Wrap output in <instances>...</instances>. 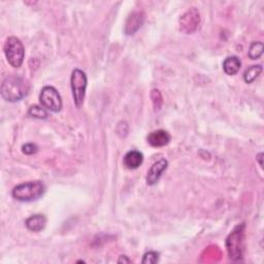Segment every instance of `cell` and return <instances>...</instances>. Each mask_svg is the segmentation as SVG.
Wrapping results in <instances>:
<instances>
[{"instance_id": "5b68a950", "label": "cell", "mask_w": 264, "mask_h": 264, "mask_svg": "<svg viewBox=\"0 0 264 264\" xmlns=\"http://www.w3.org/2000/svg\"><path fill=\"white\" fill-rule=\"evenodd\" d=\"M88 79L86 73L78 68L73 69L70 76V86L74 105L77 109L83 106L86 95Z\"/></svg>"}, {"instance_id": "d6986e66", "label": "cell", "mask_w": 264, "mask_h": 264, "mask_svg": "<svg viewBox=\"0 0 264 264\" xmlns=\"http://www.w3.org/2000/svg\"><path fill=\"white\" fill-rule=\"evenodd\" d=\"M118 262H119V263H123V262L130 263V262H131V260L127 259V258H126V256H121V257H120V259L118 260Z\"/></svg>"}, {"instance_id": "4fadbf2b", "label": "cell", "mask_w": 264, "mask_h": 264, "mask_svg": "<svg viewBox=\"0 0 264 264\" xmlns=\"http://www.w3.org/2000/svg\"><path fill=\"white\" fill-rule=\"evenodd\" d=\"M240 66L241 62L239 58L236 56H229L223 62V70L228 75L236 74L239 71Z\"/></svg>"}, {"instance_id": "277c9868", "label": "cell", "mask_w": 264, "mask_h": 264, "mask_svg": "<svg viewBox=\"0 0 264 264\" xmlns=\"http://www.w3.org/2000/svg\"><path fill=\"white\" fill-rule=\"evenodd\" d=\"M4 51L8 62L13 67L18 68L22 65L25 57V49L22 42L18 37L10 36L6 40Z\"/></svg>"}, {"instance_id": "e0dca14e", "label": "cell", "mask_w": 264, "mask_h": 264, "mask_svg": "<svg viewBox=\"0 0 264 264\" xmlns=\"http://www.w3.org/2000/svg\"><path fill=\"white\" fill-rule=\"evenodd\" d=\"M158 260H159V253L154 252V251H150L144 255L143 263L144 264H154V263L158 262Z\"/></svg>"}, {"instance_id": "7a4b0ae2", "label": "cell", "mask_w": 264, "mask_h": 264, "mask_svg": "<svg viewBox=\"0 0 264 264\" xmlns=\"http://www.w3.org/2000/svg\"><path fill=\"white\" fill-rule=\"evenodd\" d=\"M226 248L229 259L233 262L242 261L245 252V224L236 226L226 239Z\"/></svg>"}, {"instance_id": "3957f363", "label": "cell", "mask_w": 264, "mask_h": 264, "mask_svg": "<svg viewBox=\"0 0 264 264\" xmlns=\"http://www.w3.org/2000/svg\"><path fill=\"white\" fill-rule=\"evenodd\" d=\"M45 193V185L40 181H31L23 183L13 189L12 195L15 199L23 202L37 200Z\"/></svg>"}, {"instance_id": "8fae6325", "label": "cell", "mask_w": 264, "mask_h": 264, "mask_svg": "<svg viewBox=\"0 0 264 264\" xmlns=\"http://www.w3.org/2000/svg\"><path fill=\"white\" fill-rule=\"evenodd\" d=\"M46 224H47L46 217L40 214H36V215L29 217L25 222V225L27 229L33 232L42 231L46 227Z\"/></svg>"}, {"instance_id": "7c38bea8", "label": "cell", "mask_w": 264, "mask_h": 264, "mask_svg": "<svg viewBox=\"0 0 264 264\" xmlns=\"http://www.w3.org/2000/svg\"><path fill=\"white\" fill-rule=\"evenodd\" d=\"M144 161V155L139 151L132 150L129 151L124 157V165L129 169L138 168Z\"/></svg>"}, {"instance_id": "8992f818", "label": "cell", "mask_w": 264, "mask_h": 264, "mask_svg": "<svg viewBox=\"0 0 264 264\" xmlns=\"http://www.w3.org/2000/svg\"><path fill=\"white\" fill-rule=\"evenodd\" d=\"M39 101L42 106L54 113H58L62 109V98L59 92L52 86H46L43 88L39 95Z\"/></svg>"}, {"instance_id": "30bf717a", "label": "cell", "mask_w": 264, "mask_h": 264, "mask_svg": "<svg viewBox=\"0 0 264 264\" xmlns=\"http://www.w3.org/2000/svg\"><path fill=\"white\" fill-rule=\"evenodd\" d=\"M170 139V134L163 129L155 130L148 135V143L154 148H161L168 145Z\"/></svg>"}, {"instance_id": "9a60e30c", "label": "cell", "mask_w": 264, "mask_h": 264, "mask_svg": "<svg viewBox=\"0 0 264 264\" xmlns=\"http://www.w3.org/2000/svg\"><path fill=\"white\" fill-rule=\"evenodd\" d=\"M263 54V44L261 42H254L249 49V57L253 60L259 59Z\"/></svg>"}, {"instance_id": "9c48e42d", "label": "cell", "mask_w": 264, "mask_h": 264, "mask_svg": "<svg viewBox=\"0 0 264 264\" xmlns=\"http://www.w3.org/2000/svg\"><path fill=\"white\" fill-rule=\"evenodd\" d=\"M145 22V14L141 11L133 12L129 15L125 23V33L127 35L134 34Z\"/></svg>"}, {"instance_id": "ac0fdd59", "label": "cell", "mask_w": 264, "mask_h": 264, "mask_svg": "<svg viewBox=\"0 0 264 264\" xmlns=\"http://www.w3.org/2000/svg\"><path fill=\"white\" fill-rule=\"evenodd\" d=\"M22 151L26 155H33V154H35L38 151V148H37V146L35 144L29 143V144H26V145H24L22 147Z\"/></svg>"}, {"instance_id": "52a82bcc", "label": "cell", "mask_w": 264, "mask_h": 264, "mask_svg": "<svg viewBox=\"0 0 264 264\" xmlns=\"http://www.w3.org/2000/svg\"><path fill=\"white\" fill-rule=\"evenodd\" d=\"M180 29L186 34L194 32L200 23V15L196 8L189 9L184 15L180 18Z\"/></svg>"}, {"instance_id": "ffe728a7", "label": "cell", "mask_w": 264, "mask_h": 264, "mask_svg": "<svg viewBox=\"0 0 264 264\" xmlns=\"http://www.w3.org/2000/svg\"><path fill=\"white\" fill-rule=\"evenodd\" d=\"M262 156H263V154L260 153V154L256 157V158L259 160V165H260V166H262V160H261V159H262Z\"/></svg>"}, {"instance_id": "2e32d148", "label": "cell", "mask_w": 264, "mask_h": 264, "mask_svg": "<svg viewBox=\"0 0 264 264\" xmlns=\"http://www.w3.org/2000/svg\"><path fill=\"white\" fill-rule=\"evenodd\" d=\"M28 115L30 117L36 118V119H47L48 118V112L45 110V108L39 107V106H32L30 107L28 111Z\"/></svg>"}, {"instance_id": "5bb4252c", "label": "cell", "mask_w": 264, "mask_h": 264, "mask_svg": "<svg viewBox=\"0 0 264 264\" xmlns=\"http://www.w3.org/2000/svg\"><path fill=\"white\" fill-rule=\"evenodd\" d=\"M263 68L260 64L258 65H252L248 69H246L245 73H243V80L247 84H252L254 80L261 74Z\"/></svg>"}, {"instance_id": "ba28073f", "label": "cell", "mask_w": 264, "mask_h": 264, "mask_svg": "<svg viewBox=\"0 0 264 264\" xmlns=\"http://www.w3.org/2000/svg\"><path fill=\"white\" fill-rule=\"evenodd\" d=\"M167 166H168V161L166 159H160L156 161L148 171L147 184L150 186L157 184L162 173L166 170Z\"/></svg>"}, {"instance_id": "6da1fadb", "label": "cell", "mask_w": 264, "mask_h": 264, "mask_svg": "<svg viewBox=\"0 0 264 264\" xmlns=\"http://www.w3.org/2000/svg\"><path fill=\"white\" fill-rule=\"evenodd\" d=\"M29 91L27 80L19 75H10L4 79L2 84V96L10 103H16L23 99Z\"/></svg>"}]
</instances>
